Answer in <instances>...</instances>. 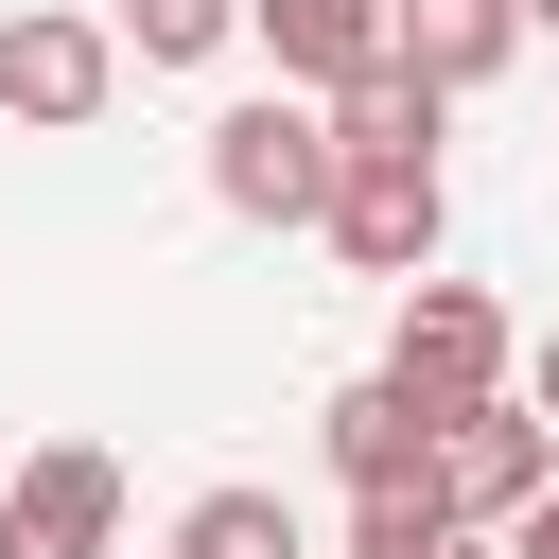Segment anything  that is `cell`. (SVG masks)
I'll list each match as a JSON object with an SVG mask.
<instances>
[{"instance_id":"cell-14","label":"cell","mask_w":559,"mask_h":559,"mask_svg":"<svg viewBox=\"0 0 559 559\" xmlns=\"http://www.w3.org/2000/svg\"><path fill=\"white\" fill-rule=\"evenodd\" d=\"M507 559H559V489H542V507H524V524H507Z\"/></svg>"},{"instance_id":"cell-10","label":"cell","mask_w":559,"mask_h":559,"mask_svg":"<svg viewBox=\"0 0 559 559\" xmlns=\"http://www.w3.org/2000/svg\"><path fill=\"white\" fill-rule=\"evenodd\" d=\"M437 105H454V87H419V70L384 52L367 87H332V140H349V157H437Z\"/></svg>"},{"instance_id":"cell-11","label":"cell","mask_w":559,"mask_h":559,"mask_svg":"<svg viewBox=\"0 0 559 559\" xmlns=\"http://www.w3.org/2000/svg\"><path fill=\"white\" fill-rule=\"evenodd\" d=\"M175 559H314V542H297L280 489H192L175 507Z\"/></svg>"},{"instance_id":"cell-1","label":"cell","mask_w":559,"mask_h":559,"mask_svg":"<svg viewBox=\"0 0 559 559\" xmlns=\"http://www.w3.org/2000/svg\"><path fill=\"white\" fill-rule=\"evenodd\" d=\"M332 175H349V140L297 87H262V105L210 122V210H245V227H332Z\"/></svg>"},{"instance_id":"cell-4","label":"cell","mask_w":559,"mask_h":559,"mask_svg":"<svg viewBox=\"0 0 559 559\" xmlns=\"http://www.w3.org/2000/svg\"><path fill=\"white\" fill-rule=\"evenodd\" d=\"M0 559H122V454H105V437L17 454V489H0Z\"/></svg>"},{"instance_id":"cell-12","label":"cell","mask_w":559,"mask_h":559,"mask_svg":"<svg viewBox=\"0 0 559 559\" xmlns=\"http://www.w3.org/2000/svg\"><path fill=\"white\" fill-rule=\"evenodd\" d=\"M227 35H245V0H122V52L140 70H210Z\"/></svg>"},{"instance_id":"cell-16","label":"cell","mask_w":559,"mask_h":559,"mask_svg":"<svg viewBox=\"0 0 559 559\" xmlns=\"http://www.w3.org/2000/svg\"><path fill=\"white\" fill-rule=\"evenodd\" d=\"M524 35H559V0H524Z\"/></svg>"},{"instance_id":"cell-15","label":"cell","mask_w":559,"mask_h":559,"mask_svg":"<svg viewBox=\"0 0 559 559\" xmlns=\"http://www.w3.org/2000/svg\"><path fill=\"white\" fill-rule=\"evenodd\" d=\"M542 419H559V332H542Z\"/></svg>"},{"instance_id":"cell-3","label":"cell","mask_w":559,"mask_h":559,"mask_svg":"<svg viewBox=\"0 0 559 559\" xmlns=\"http://www.w3.org/2000/svg\"><path fill=\"white\" fill-rule=\"evenodd\" d=\"M105 87H122V35H105V17H70V0L0 17V122H35V140H87V122H105Z\"/></svg>"},{"instance_id":"cell-13","label":"cell","mask_w":559,"mask_h":559,"mask_svg":"<svg viewBox=\"0 0 559 559\" xmlns=\"http://www.w3.org/2000/svg\"><path fill=\"white\" fill-rule=\"evenodd\" d=\"M349 559H472V524L437 489H402V507H349Z\"/></svg>"},{"instance_id":"cell-2","label":"cell","mask_w":559,"mask_h":559,"mask_svg":"<svg viewBox=\"0 0 559 559\" xmlns=\"http://www.w3.org/2000/svg\"><path fill=\"white\" fill-rule=\"evenodd\" d=\"M437 437H454V419H437L402 367H367V384H332V402H314V454L349 472V507H402V489H437ZM437 507H454V489H437Z\"/></svg>"},{"instance_id":"cell-7","label":"cell","mask_w":559,"mask_h":559,"mask_svg":"<svg viewBox=\"0 0 559 559\" xmlns=\"http://www.w3.org/2000/svg\"><path fill=\"white\" fill-rule=\"evenodd\" d=\"M437 489H454V524H489V542H507V524L559 489V419H542V402H472V419L437 437Z\"/></svg>"},{"instance_id":"cell-9","label":"cell","mask_w":559,"mask_h":559,"mask_svg":"<svg viewBox=\"0 0 559 559\" xmlns=\"http://www.w3.org/2000/svg\"><path fill=\"white\" fill-rule=\"evenodd\" d=\"M384 35H402L419 87H489V70L524 52V0H384Z\"/></svg>"},{"instance_id":"cell-8","label":"cell","mask_w":559,"mask_h":559,"mask_svg":"<svg viewBox=\"0 0 559 559\" xmlns=\"http://www.w3.org/2000/svg\"><path fill=\"white\" fill-rule=\"evenodd\" d=\"M245 35L280 52V87L297 105H332V87H367L402 35H384V0H245Z\"/></svg>"},{"instance_id":"cell-5","label":"cell","mask_w":559,"mask_h":559,"mask_svg":"<svg viewBox=\"0 0 559 559\" xmlns=\"http://www.w3.org/2000/svg\"><path fill=\"white\" fill-rule=\"evenodd\" d=\"M437 227H454L437 157H349L332 175V262L349 280H437Z\"/></svg>"},{"instance_id":"cell-6","label":"cell","mask_w":559,"mask_h":559,"mask_svg":"<svg viewBox=\"0 0 559 559\" xmlns=\"http://www.w3.org/2000/svg\"><path fill=\"white\" fill-rule=\"evenodd\" d=\"M384 367H402L437 419H472V402H507V314H489L472 280H402V332H384Z\"/></svg>"}]
</instances>
